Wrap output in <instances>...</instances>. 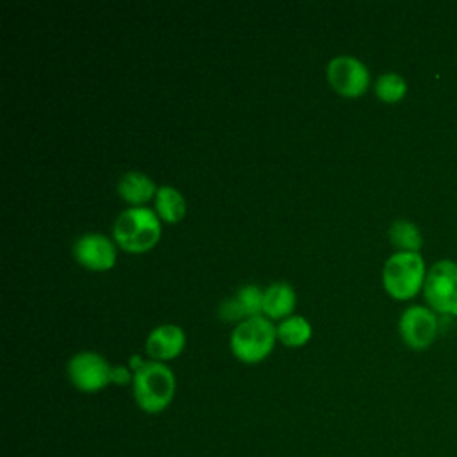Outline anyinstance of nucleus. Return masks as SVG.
Masks as SVG:
<instances>
[{
  "label": "nucleus",
  "mask_w": 457,
  "mask_h": 457,
  "mask_svg": "<svg viewBox=\"0 0 457 457\" xmlns=\"http://www.w3.org/2000/svg\"><path fill=\"white\" fill-rule=\"evenodd\" d=\"M132 387L139 409L148 414H155L164 411L173 400L175 375L166 364L159 361H146L134 371Z\"/></svg>",
  "instance_id": "f257e3e1"
},
{
  "label": "nucleus",
  "mask_w": 457,
  "mask_h": 457,
  "mask_svg": "<svg viewBox=\"0 0 457 457\" xmlns=\"http://www.w3.org/2000/svg\"><path fill=\"white\" fill-rule=\"evenodd\" d=\"M112 234L121 248L129 252H145L159 241L161 223L152 209L136 205L118 214Z\"/></svg>",
  "instance_id": "f03ea898"
},
{
  "label": "nucleus",
  "mask_w": 457,
  "mask_h": 457,
  "mask_svg": "<svg viewBox=\"0 0 457 457\" xmlns=\"http://www.w3.org/2000/svg\"><path fill=\"white\" fill-rule=\"evenodd\" d=\"M427 277L425 261L418 252L393 253L382 270V284L396 300H409L423 289Z\"/></svg>",
  "instance_id": "7ed1b4c3"
},
{
  "label": "nucleus",
  "mask_w": 457,
  "mask_h": 457,
  "mask_svg": "<svg viewBox=\"0 0 457 457\" xmlns=\"http://www.w3.org/2000/svg\"><path fill=\"white\" fill-rule=\"evenodd\" d=\"M277 328L264 316L243 320L230 334V350L243 362L262 361L275 345Z\"/></svg>",
  "instance_id": "20e7f679"
},
{
  "label": "nucleus",
  "mask_w": 457,
  "mask_h": 457,
  "mask_svg": "<svg viewBox=\"0 0 457 457\" xmlns=\"http://www.w3.org/2000/svg\"><path fill=\"white\" fill-rule=\"evenodd\" d=\"M423 296L434 312L457 316V262L450 259L434 262L425 277Z\"/></svg>",
  "instance_id": "39448f33"
},
{
  "label": "nucleus",
  "mask_w": 457,
  "mask_h": 457,
  "mask_svg": "<svg viewBox=\"0 0 457 457\" xmlns=\"http://www.w3.org/2000/svg\"><path fill=\"white\" fill-rule=\"evenodd\" d=\"M111 370L112 366L96 352H79L66 366L70 382L84 393L104 389L111 382Z\"/></svg>",
  "instance_id": "423d86ee"
},
{
  "label": "nucleus",
  "mask_w": 457,
  "mask_h": 457,
  "mask_svg": "<svg viewBox=\"0 0 457 457\" xmlns=\"http://www.w3.org/2000/svg\"><path fill=\"white\" fill-rule=\"evenodd\" d=\"M330 86L345 96H359L370 86L368 66L353 55H336L327 64Z\"/></svg>",
  "instance_id": "0eeeda50"
},
{
  "label": "nucleus",
  "mask_w": 457,
  "mask_h": 457,
  "mask_svg": "<svg viewBox=\"0 0 457 457\" xmlns=\"http://www.w3.org/2000/svg\"><path fill=\"white\" fill-rule=\"evenodd\" d=\"M398 330L403 343L414 350L428 348L437 336V318L430 307L411 305L398 321Z\"/></svg>",
  "instance_id": "6e6552de"
},
{
  "label": "nucleus",
  "mask_w": 457,
  "mask_h": 457,
  "mask_svg": "<svg viewBox=\"0 0 457 457\" xmlns=\"http://www.w3.org/2000/svg\"><path fill=\"white\" fill-rule=\"evenodd\" d=\"M73 255L89 270H109L116 261L114 245L109 237L98 232L82 234L73 243Z\"/></svg>",
  "instance_id": "1a4fd4ad"
},
{
  "label": "nucleus",
  "mask_w": 457,
  "mask_h": 457,
  "mask_svg": "<svg viewBox=\"0 0 457 457\" xmlns=\"http://www.w3.org/2000/svg\"><path fill=\"white\" fill-rule=\"evenodd\" d=\"M186 343L184 330L175 323L155 327L146 337V352L154 361H168L177 357Z\"/></svg>",
  "instance_id": "9d476101"
},
{
  "label": "nucleus",
  "mask_w": 457,
  "mask_h": 457,
  "mask_svg": "<svg viewBox=\"0 0 457 457\" xmlns=\"http://www.w3.org/2000/svg\"><path fill=\"white\" fill-rule=\"evenodd\" d=\"M118 193L121 195L123 200H127L129 204L141 205L146 200H150L152 196H155L157 187L155 182L139 171H125L120 180H118Z\"/></svg>",
  "instance_id": "9b49d317"
},
{
  "label": "nucleus",
  "mask_w": 457,
  "mask_h": 457,
  "mask_svg": "<svg viewBox=\"0 0 457 457\" xmlns=\"http://www.w3.org/2000/svg\"><path fill=\"white\" fill-rule=\"evenodd\" d=\"M295 289L287 282H273L264 289L262 312L270 318H284L295 309Z\"/></svg>",
  "instance_id": "f8f14e48"
},
{
  "label": "nucleus",
  "mask_w": 457,
  "mask_h": 457,
  "mask_svg": "<svg viewBox=\"0 0 457 457\" xmlns=\"http://www.w3.org/2000/svg\"><path fill=\"white\" fill-rule=\"evenodd\" d=\"M155 211L166 221H179L186 212V200L173 186H161L155 193Z\"/></svg>",
  "instance_id": "ddd939ff"
},
{
  "label": "nucleus",
  "mask_w": 457,
  "mask_h": 457,
  "mask_svg": "<svg viewBox=\"0 0 457 457\" xmlns=\"http://www.w3.org/2000/svg\"><path fill=\"white\" fill-rule=\"evenodd\" d=\"M389 239L398 252H418L423 245L420 228L409 220H395L389 227Z\"/></svg>",
  "instance_id": "4468645a"
},
{
  "label": "nucleus",
  "mask_w": 457,
  "mask_h": 457,
  "mask_svg": "<svg viewBox=\"0 0 457 457\" xmlns=\"http://www.w3.org/2000/svg\"><path fill=\"white\" fill-rule=\"evenodd\" d=\"M277 337L287 346H302L311 337V323L300 314L287 316L277 327Z\"/></svg>",
  "instance_id": "2eb2a0df"
},
{
  "label": "nucleus",
  "mask_w": 457,
  "mask_h": 457,
  "mask_svg": "<svg viewBox=\"0 0 457 457\" xmlns=\"http://www.w3.org/2000/svg\"><path fill=\"white\" fill-rule=\"evenodd\" d=\"M407 93V82L395 71H386L375 80V95L386 104L400 102Z\"/></svg>",
  "instance_id": "dca6fc26"
},
{
  "label": "nucleus",
  "mask_w": 457,
  "mask_h": 457,
  "mask_svg": "<svg viewBox=\"0 0 457 457\" xmlns=\"http://www.w3.org/2000/svg\"><path fill=\"white\" fill-rule=\"evenodd\" d=\"M262 298H264V291H261L259 286L255 284H246L237 289L236 300L245 314V320L259 316V312L262 311Z\"/></svg>",
  "instance_id": "f3484780"
},
{
  "label": "nucleus",
  "mask_w": 457,
  "mask_h": 457,
  "mask_svg": "<svg viewBox=\"0 0 457 457\" xmlns=\"http://www.w3.org/2000/svg\"><path fill=\"white\" fill-rule=\"evenodd\" d=\"M218 314L221 320H227V321H234V320H241L245 318L236 296L234 298H225L221 303H220V309H218Z\"/></svg>",
  "instance_id": "a211bd4d"
},
{
  "label": "nucleus",
  "mask_w": 457,
  "mask_h": 457,
  "mask_svg": "<svg viewBox=\"0 0 457 457\" xmlns=\"http://www.w3.org/2000/svg\"><path fill=\"white\" fill-rule=\"evenodd\" d=\"M129 370H130V368H127V366H123V364L112 366V370H111V382L120 384V386H125L127 382H130V380L134 378V375H130Z\"/></svg>",
  "instance_id": "6ab92c4d"
}]
</instances>
